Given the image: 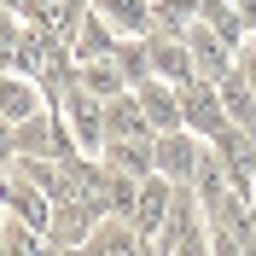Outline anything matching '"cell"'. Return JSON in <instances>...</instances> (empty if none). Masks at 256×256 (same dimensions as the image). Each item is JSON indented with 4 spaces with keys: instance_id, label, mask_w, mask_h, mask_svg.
Here are the masks:
<instances>
[{
    "instance_id": "obj_1",
    "label": "cell",
    "mask_w": 256,
    "mask_h": 256,
    "mask_svg": "<svg viewBox=\"0 0 256 256\" xmlns=\"http://www.w3.org/2000/svg\"><path fill=\"white\" fill-rule=\"evenodd\" d=\"M111 99H99V94H88V88H64V105H58V116H64V128L76 134V146L88 152V158H99L105 146H111V111H105Z\"/></svg>"
},
{
    "instance_id": "obj_2",
    "label": "cell",
    "mask_w": 256,
    "mask_h": 256,
    "mask_svg": "<svg viewBox=\"0 0 256 256\" xmlns=\"http://www.w3.org/2000/svg\"><path fill=\"white\" fill-rule=\"evenodd\" d=\"M180 111H186V128L198 134V140H210V146L233 128V122H227V105H222V88H216V82H204V76L180 88Z\"/></svg>"
},
{
    "instance_id": "obj_3",
    "label": "cell",
    "mask_w": 256,
    "mask_h": 256,
    "mask_svg": "<svg viewBox=\"0 0 256 256\" xmlns=\"http://www.w3.org/2000/svg\"><path fill=\"white\" fill-rule=\"evenodd\" d=\"M6 216H18V222H30L47 233L52 227V192L47 186H35L18 163H6Z\"/></svg>"
},
{
    "instance_id": "obj_4",
    "label": "cell",
    "mask_w": 256,
    "mask_h": 256,
    "mask_svg": "<svg viewBox=\"0 0 256 256\" xmlns=\"http://www.w3.org/2000/svg\"><path fill=\"white\" fill-rule=\"evenodd\" d=\"M158 175H169L175 186H192V175H198V158H204V146L192 128H175V134H158Z\"/></svg>"
},
{
    "instance_id": "obj_5",
    "label": "cell",
    "mask_w": 256,
    "mask_h": 256,
    "mask_svg": "<svg viewBox=\"0 0 256 256\" xmlns=\"http://www.w3.org/2000/svg\"><path fill=\"white\" fill-rule=\"evenodd\" d=\"M175 180L169 175H146L140 180V204H134V227H140L146 239H158L163 227H169V216H175Z\"/></svg>"
},
{
    "instance_id": "obj_6",
    "label": "cell",
    "mask_w": 256,
    "mask_h": 256,
    "mask_svg": "<svg viewBox=\"0 0 256 256\" xmlns=\"http://www.w3.org/2000/svg\"><path fill=\"white\" fill-rule=\"evenodd\" d=\"M134 94H140V105H146L152 134H175V128H186V111H180V88H175V82L152 76V82H140Z\"/></svg>"
},
{
    "instance_id": "obj_7",
    "label": "cell",
    "mask_w": 256,
    "mask_h": 256,
    "mask_svg": "<svg viewBox=\"0 0 256 256\" xmlns=\"http://www.w3.org/2000/svg\"><path fill=\"white\" fill-rule=\"evenodd\" d=\"M94 12L111 24L122 41H152V30H158V0H94Z\"/></svg>"
},
{
    "instance_id": "obj_8",
    "label": "cell",
    "mask_w": 256,
    "mask_h": 256,
    "mask_svg": "<svg viewBox=\"0 0 256 256\" xmlns=\"http://www.w3.org/2000/svg\"><path fill=\"white\" fill-rule=\"evenodd\" d=\"M146 47H152V76L175 82V88H186V82H198V58H192L186 35H152Z\"/></svg>"
},
{
    "instance_id": "obj_9",
    "label": "cell",
    "mask_w": 256,
    "mask_h": 256,
    "mask_svg": "<svg viewBox=\"0 0 256 256\" xmlns=\"http://www.w3.org/2000/svg\"><path fill=\"white\" fill-rule=\"evenodd\" d=\"M47 111V99H41V88H35V76H18V70H6V82H0V116H6V128L30 122V116Z\"/></svg>"
},
{
    "instance_id": "obj_10",
    "label": "cell",
    "mask_w": 256,
    "mask_h": 256,
    "mask_svg": "<svg viewBox=\"0 0 256 256\" xmlns=\"http://www.w3.org/2000/svg\"><path fill=\"white\" fill-rule=\"evenodd\" d=\"M94 227H99V216L82 204V198H58V204H52L47 239H52V244H88V239H94Z\"/></svg>"
},
{
    "instance_id": "obj_11",
    "label": "cell",
    "mask_w": 256,
    "mask_h": 256,
    "mask_svg": "<svg viewBox=\"0 0 256 256\" xmlns=\"http://www.w3.org/2000/svg\"><path fill=\"white\" fill-rule=\"evenodd\" d=\"M99 158H105V169H116V175H134V180L158 175V146H152V140H111Z\"/></svg>"
},
{
    "instance_id": "obj_12",
    "label": "cell",
    "mask_w": 256,
    "mask_h": 256,
    "mask_svg": "<svg viewBox=\"0 0 256 256\" xmlns=\"http://www.w3.org/2000/svg\"><path fill=\"white\" fill-rule=\"evenodd\" d=\"M70 82L88 88V94H99V99L128 94V76H122V64H116V58H82V64H70Z\"/></svg>"
},
{
    "instance_id": "obj_13",
    "label": "cell",
    "mask_w": 256,
    "mask_h": 256,
    "mask_svg": "<svg viewBox=\"0 0 256 256\" xmlns=\"http://www.w3.org/2000/svg\"><path fill=\"white\" fill-rule=\"evenodd\" d=\"M105 111H111V140H158V134H152V122H146V105H140V94H134V88H128V94H116Z\"/></svg>"
},
{
    "instance_id": "obj_14",
    "label": "cell",
    "mask_w": 256,
    "mask_h": 256,
    "mask_svg": "<svg viewBox=\"0 0 256 256\" xmlns=\"http://www.w3.org/2000/svg\"><path fill=\"white\" fill-rule=\"evenodd\" d=\"M0 244H6V256H47V250H52L47 233H41V227H30V222H18V216H6Z\"/></svg>"
},
{
    "instance_id": "obj_15",
    "label": "cell",
    "mask_w": 256,
    "mask_h": 256,
    "mask_svg": "<svg viewBox=\"0 0 256 256\" xmlns=\"http://www.w3.org/2000/svg\"><path fill=\"white\" fill-rule=\"evenodd\" d=\"M239 76H244V82L256 88V35H250V41L239 47Z\"/></svg>"
},
{
    "instance_id": "obj_16",
    "label": "cell",
    "mask_w": 256,
    "mask_h": 256,
    "mask_svg": "<svg viewBox=\"0 0 256 256\" xmlns=\"http://www.w3.org/2000/svg\"><path fill=\"white\" fill-rule=\"evenodd\" d=\"M47 256H88V244H52Z\"/></svg>"
},
{
    "instance_id": "obj_17",
    "label": "cell",
    "mask_w": 256,
    "mask_h": 256,
    "mask_svg": "<svg viewBox=\"0 0 256 256\" xmlns=\"http://www.w3.org/2000/svg\"><path fill=\"white\" fill-rule=\"evenodd\" d=\"M198 6H210V0H198Z\"/></svg>"
}]
</instances>
